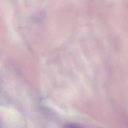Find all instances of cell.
Listing matches in <instances>:
<instances>
[{
    "label": "cell",
    "instance_id": "obj_1",
    "mask_svg": "<svg viewBox=\"0 0 128 128\" xmlns=\"http://www.w3.org/2000/svg\"><path fill=\"white\" fill-rule=\"evenodd\" d=\"M64 128H83L80 126L73 123H68L66 124L64 126Z\"/></svg>",
    "mask_w": 128,
    "mask_h": 128
}]
</instances>
